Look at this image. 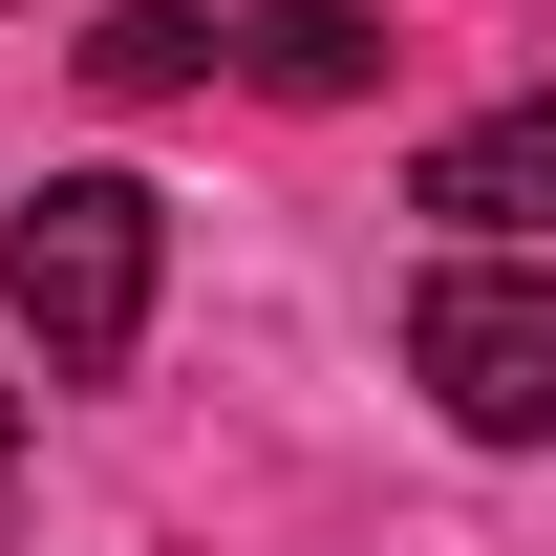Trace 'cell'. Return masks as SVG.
<instances>
[{"instance_id":"obj_5","label":"cell","mask_w":556,"mask_h":556,"mask_svg":"<svg viewBox=\"0 0 556 556\" xmlns=\"http://www.w3.org/2000/svg\"><path fill=\"white\" fill-rule=\"evenodd\" d=\"M193 65H236V22H193V0H108V22H86V86H108V108H172Z\"/></svg>"},{"instance_id":"obj_7","label":"cell","mask_w":556,"mask_h":556,"mask_svg":"<svg viewBox=\"0 0 556 556\" xmlns=\"http://www.w3.org/2000/svg\"><path fill=\"white\" fill-rule=\"evenodd\" d=\"M0 22H22V0H0Z\"/></svg>"},{"instance_id":"obj_3","label":"cell","mask_w":556,"mask_h":556,"mask_svg":"<svg viewBox=\"0 0 556 556\" xmlns=\"http://www.w3.org/2000/svg\"><path fill=\"white\" fill-rule=\"evenodd\" d=\"M407 214H450V257H556V86L535 108H471L407 172Z\"/></svg>"},{"instance_id":"obj_2","label":"cell","mask_w":556,"mask_h":556,"mask_svg":"<svg viewBox=\"0 0 556 556\" xmlns=\"http://www.w3.org/2000/svg\"><path fill=\"white\" fill-rule=\"evenodd\" d=\"M407 364H428V407L471 450H535L556 428V257H450L407 300Z\"/></svg>"},{"instance_id":"obj_1","label":"cell","mask_w":556,"mask_h":556,"mask_svg":"<svg viewBox=\"0 0 556 556\" xmlns=\"http://www.w3.org/2000/svg\"><path fill=\"white\" fill-rule=\"evenodd\" d=\"M150 278H172V214H150L129 172H43V193L0 214V300H22L43 386H108V364L150 343Z\"/></svg>"},{"instance_id":"obj_6","label":"cell","mask_w":556,"mask_h":556,"mask_svg":"<svg viewBox=\"0 0 556 556\" xmlns=\"http://www.w3.org/2000/svg\"><path fill=\"white\" fill-rule=\"evenodd\" d=\"M0 471H22V386H0Z\"/></svg>"},{"instance_id":"obj_4","label":"cell","mask_w":556,"mask_h":556,"mask_svg":"<svg viewBox=\"0 0 556 556\" xmlns=\"http://www.w3.org/2000/svg\"><path fill=\"white\" fill-rule=\"evenodd\" d=\"M236 86H278V108H364V86H386V22H364V0H257V22H236Z\"/></svg>"}]
</instances>
